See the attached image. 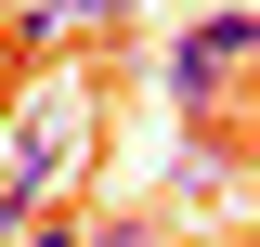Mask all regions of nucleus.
Returning <instances> with one entry per match:
<instances>
[{
    "label": "nucleus",
    "mask_w": 260,
    "mask_h": 247,
    "mask_svg": "<svg viewBox=\"0 0 260 247\" xmlns=\"http://www.w3.org/2000/svg\"><path fill=\"white\" fill-rule=\"evenodd\" d=\"M78 143H91V91H26V130H13V169H0V195L13 208H52V182L78 169Z\"/></svg>",
    "instance_id": "obj_1"
},
{
    "label": "nucleus",
    "mask_w": 260,
    "mask_h": 247,
    "mask_svg": "<svg viewBox=\"0 0 260 247\" xmlns=\"http://www.w3.org/2000/svg\"><path fill=\"white\" fill-rule=\"evenodd\" d=\"M13 234H26V208H13V195H0V247H13Z\"/></svg>",
    "instance_id": "obj_4"
},
{
    "label": "nucleus",
    "mask_w": 260,
    "mask_h": 247,
    "mask_svg": "<svg viewBox=\"0 0 260 247\" xmlns=\"http://www.w3.org/2000/svg\"><path fill=\"white\" fill-rule=\"evenodd\" d=\"M247 52H260L247 0H221V13H195V26H182V52H169V104H182V117H221V91L247 78Z\"/></svg>",
    "instance_id": "obj_2"
},
{
    "label": "nucleus",
    "mask_w": 260,
    "mask_h": 247,
    "mask_svg": "<svg viewBox=\"0 0 260 247\" xmlns=\"http://www.w3.org/2000/svg\"><path fill=\"white\" fill-rule=\"evenodd\" d=\"M26 247H78V221H39V234H26Z\"/></svg>",
    "instance_id": "obj_3"
}]
</instances>
